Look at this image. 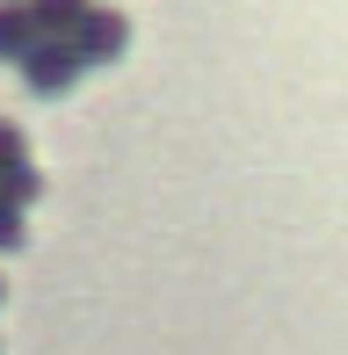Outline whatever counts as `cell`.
I'll list each match as a JSON object with an SVG mask.
<instances>
[{
	"mask_svg": "<svg viewBox=\"0 0 348 355\" xmlns=\"http://www.w3.org/2000/svg\"><path fill=\"white\" fill-rule=\"evenodd\" d=\"M123 44H131V22H123L116 8H80V22L66 29V51L80 58V73H94V66H116L123 58Z\"/></svg>",
	"mask_w": 348,
	"mask_h": 355,
	"instance_id": "6da1fadb",
	"label": "cell"
},
{
	"mask_svg": "<svg viewBox=\"0 0 348 355\" xmlns=\"http://www.w3.org/2000/svg\"><path fill=\"white\" fill-rule=\"evenodd\" d=\"M22 80H29V94H44V102H58V94L80 80V58L66 51V37H37L22 51Z\"/></svg>",
	"mask_w": 348,
	"mask_h": 355,
	"instance_id": "7a4b0ae2",
	"label": "cell"
},
{
	"mask_svg": "<svg viewBox=\"0 0 348 355\" xmlns=\"http://www.w3.org/2000/svg\"><path fill=\"white\" fill-rule=\"evenodd\" d=\"M37 37H44V29H37V15H29V0H0V58L22 66V51Z\"/></svg>",
	"mask_w": 348,
	"mask_h": 355,
	"instance_id": "3957f363",
	"label": "cell"
},
{
	"mask_svg": "<svg viewBox=\"0 0 348 355\" xmlns=\"http://www.w3.org/2000/svg\"><path fill=\"white\" fill-rule=\"evenodd\" d=\"M37 196H44V174H37V159H15V167H0V203L29 211Z\"/></svg>",
	"mask_w": 348,
	"mask_h": 355,
	"instance_id": "277c9868",
	"label": "cell"
},
{
	"mask_svg": "<svg viewBox=\"0 0 348 355\" xmlns=\"http://www.w3.org/2000/svg\"><path fill=\"white\" fill-rule=\"evenodd\" d=\"M80 8H87V0H29V15H37L44 37H66V29L80 22Z\"/></svg>",
	"mask_w": 348,
	"mask_h": 355,
	"instance_id": "5b68a950",
	"label": "cell"
},
{
	"mask_svg": "<svg viewBox=\"0 0 348 355\" xmlns=\"http://www.w3.org/2000/svg\"><path fill=\"white\" fill-rule=\"evenodd\" d=\"M22 211H15V203H0V254H15V247H22Z\"/></svg>",
	"mask_w": 348,
	"mask_h": 355,
	"instance_id": "8992f818",
	"label": "cell"
},
{
	"mask_svg": "<svg viewBox=\"0 0 348 355\" xmlns=\"http://www.w3.org/2000/svg\"><path fill=\"white\" fill-rule=\"evenodd\" d=\"M15 159H29V145H22V131H15L8 116H0V167H15Z\"/></svg>",
	"mask_w": 348,
	"mask_h": 355,
	"instance_id": "52a82bcc",
	"label": "cell"
},
{
	"mask_svg": "<svg viewBox=\"0 0 348 355\" xmlns=\"http://www.w3.org/2000/svg\"><path fill=\"white\" fill-rule=\"evenodd\" d=\"M0 304H8V276H0Z\"/></svg>",
	"mask_w": 348,
	"mask_h": 355,
	"instance_id": "ba28073f",
	"label": "cell"
}]
</instances>
